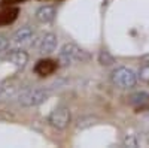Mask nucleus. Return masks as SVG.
I'll return each mask as SVG.
<instances>
[{
    "label": "nucleus",
    "instance_id": "obj_1",
    "mask_svg": "<svg viewBox=\"0 0 149 148\" xmlns=\"http://www.w3.org/2000/svg\"><path fill=\"white\" fill-rule=\"evenodd\" d=\"M58 58L63 65H73V63H82L90 58L84 49H81L78 45L74 43H64L60 49Z\"/></svg>",
    "mask_w": 149,
    "mask_h": 148
},
{
    "label": "nucleus",
    "instance_id": "obj_2",
    "mask_svg": "<svg viewBox=\"0 0 149 148\" xmlns=\"http://www.w3.org/2000/svg\"><path fill=\"white\" fill-rule=\"evenodd\" d=\"M48 94L49 93L45 88H29L19 93L18 103L26 108H34V106L42 105L48 99Z\"/></svg>",
    "mask_w": 149,
    "mask_h": 148
},
{
    "label": "nucleus",
    "instance_id": "obj_3",
    "mask_svg": "<svg viewBox=\"0 0 149 148\" xmlns=\"http://www.w3.org/2000/svg\"><path fill=\"white\" fill-rule=\"evenodd\" d=\"M112 81L116 87L119 88H133L136 82H137V75L136 72L130 67H125V66H121V67H116L113 72H112Z\"/></svg>",
    "mask_w": 149,
    "mask_h": 148
},
{
    "label": "nucleus",
    "instance_id": "obj_4",
    "mask_svg": "<svg viewBox=\"0 0 149 148\" xmlns=\"http://www.w3.org/2000/svg\"><path fill=\"white\" fill-rule=\"evenodd\" d=\"M70 111L64 106H61V108H57L54 109L51 115L48 117V123L51 124L52 127L58 129V130H64L69 124H70Z\"/></svg>",
    "mask_w": 149,
    "mask_h": 148
},
{
    "label": "nucleus",
    "instance_id": "obj_5",
    "mask_svg": "<svg viewBox=\"0 0 149 148\" xmlns=\"http://www.w3.org/2000/svg\"><path fill=\"white\" fill-rule=\"evenodd\" d=\"M57 45H58V38L55 33H45L42 38L37 41L36 43V48L39 49V53L42 54H51L57 49Z\"/></svg>",
    "mask_w": 149,
    "mask_h": 148
},
{
    "label": "nucleus",
    "instance_id": "obj_6",
    "mask_svg": "<svg viewBox=\"0 0 149 148\" xmlns=\"http://www.w3.org/2000/svg\"><path fill=\"white\" fill-rule=\"evenodd\" d=\"M34 39V30L29 26L26 27H21L18 29L14 34H12V42L15 45H27V43H31V41Z\"/></svg>",
    "mask_w": 149,
    "mask_h": 148
},
{
    "label": "nucleus",
    "instance_id": "obj_7",
    "mask_svg": "<svg viewBox=\"0 0 149 148\" xmlns=\"http://www.w3.org/2000/svg\"><path fill=\"white\" fill-rule=\"evenodd\" d=\"M6 61H9L10 65H14L18 69H24L26 65L29 63V54L22 49H14V51H9L6 54Z\"/></svg>",
    "mask_w": 149,
    "mask_h": 148
},
{
    "label": "nucleus",
    "instance_id": "obj_8",
    "mask_svg": "<svg viewBox=\"0 0 149 148\" xmlns=\"http://www.w3.org/2000/svg\"><path fill=\"white\" fill-rule=\"evenodd\" d=\"M55 70H57V63L54 60H49V58L39 60L37 65L34 66V72L39 76H49V75H52Z\"/></svg>",
    "mask_w": 149,
    "mask_h": 148
},
{
    "label": "nucleus",
    "instance_id": "obj_9",
    "mask_svg": "<svg viewBox=\"0 0 149 148\" xmlns=\"http://www.w3.org/2000/svg\"><path fill=\"white\" fill-rule=\"evenodd\" d=\"M55 15H57V9L51 5H43L36 11V20L43 22V24L51 22L55 18Z\"/></svg>",
    "mask_w": 149,
    "mask_h": 148
},
{
    "label": "nucleus",
    "instance_id": "obj_10",
    "mask_svg": "<svg viewBox=\"0 0 149 148\" xmlns=\"http://www.w3.org/2000/svg\"><path fill=\"white\" fill-rule=\"evenodd\" d=\"M18 14H19V9L18 8H12L10 5L8 8L2 9V11H0V27L12 24L18 18Z\"/></svg>",
    "mask_w": 149,
    "mask_h": 148
},
{
    "label": "nucleus",
    "instance_id": "obj_11",
    "mask_svg": "<svg viewBox=\"0 0 149 148\" xmlns=\"http://www.w3.org/2000/svg\"><path fill=\"white\" fill-rule=\"evenodd\" d=\"M149 102V93L148 91H137L131 94L130 97V103L134 105V106H143Z\"/></svg>",
    "mask_w": 149,
    "mask_h": 148
},
{
    "label": "nucleus",
    "instance_id": "obj_12",
    "mask_svg": "<svg viewBox=\"0 0 149 148\" xmlns=\"http://www.w3.org/2000/svg\"><path fill=\"white\" fill-rule=\"evenodd\" d=\"M122 145L124 147H130V148H137L139 145H140V142H139V138L136 136V135H125L124 136V139H122Z\"/></svg>",
    "mask_w": 149,
    "mask_h": 148
},
{
    "label": "nucleus",
    "instance_id": "obj_13",
    "mask_svg": "<svg viewBox=\"0 0 149 148\" xmlns=\"http://www.w3.org/2000/svg\"><path fill=\"white\" fill-rule=\"evenodd\" d=\"M14 93H15V87H12V85L0 84V99H6V97L12 96Z\"/></svg>",
    "mask_w": 149,
    "mask_h": 148
},
{
    "label": "nucleus",
    "instance_id": "obj_14",
    "mask_svg": "<svg viewBox=\"0 0 149 148\" xmlns=\"http://www.w3.org/2000/svg\"><path fill=\"white\" fill-rule=\"evenodd\" d=\"M98 61H100V65H112L113 63V57L110 55V53L109 51H102L100 54H98Z\"/></svg>",
    "mask_w": 149,
    "mask_h": 148
},
{
    "label": "nucleus",
    "instance_id": "obj_15",
    "mask_svg": "<svg viewBox=\"0 0 149 148\" xmlns=\"http://www.w3.org/2000/svg\"><path fill=\"white\" fill-rule=\"evenodd\" d=\"M137 76L140 78V81H143V82H149V63H146V65H143V66L140 67Z\"/></svg>",
    "mask_w": 149,
    "mask_h": 148
},
{
    "label": "nucleus",
    "instance_id": "obj_16",
    "mask_svg": "<svg viewBox=\"0 0 149 148\" xmlns=\"http://www.w3.org/2000/svg\"><path fill=\"white\" fill-rule=\"evenodd\" d=\"M91 124H94V118H79V121H78L79 129H85V127H88Z\"/></svg>",
    "mask_w": 149,
    "mask_h": 148
},
{
    "label": "nucleus",
    "instance_id": "obj_17",
    "mask_svg": "<svg viewBox=\"0 0 149 148\" xmlns=\"http://www.w3.org/2000/svg\"><path fill=\"white\" fill-rule=\"evenodd\" d=\"M8 46H9V41H8V38H5V36H0V53L6 51Z\"/></svg>",
    "mask_w": 149,
    "mask_h": 148
},
{
    "label": "nucleus",
    "instance_id": "obj_18",
    "mask_svg": "<svg viewBox=\"0 0 149 148\" xmlns=\"http://www.w3.org/2000/svg\"><path fill=\"white\" fill-rule=\"evenodd\" d=\"M26 2V0H3L5 5H18V3H22Z\"/></svg>",
    "mask_w": 149,
    "mask_h": 148
}]
</instances>
